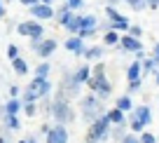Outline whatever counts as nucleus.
<instances>
[{"instance_id":"obj_27","label":"nucleus","mask_w":159,"mask_h":143,"mask_svg":"<svg viewBox=\"0 0 159 143\" xmlns=\"http://www.w3.org/2000/svg\"><path fill=\"white\" fill-rule=\"evenodd\" d=\"M124 129H126V122H124V124H117V127L112 129V138H119V141H122V138L126 136V134H124Z\"/></svg>"},{"instance_id":"obj_6","label":"nucleus","mask_w":159,"mask_h":143,"mask_svg":"<svg viewBox=\"0 0 159 143\" xmlns=\"http://www.w3.org/2000/svg\"><path fill=\"white\" fill-rule=\"evenodd\" d=\"M16 33L24 35V38H30V40H42V33H45V26L35 19H28V21H21L16 26Z\"/></svg>"},{"instance_id":"obj_3","label":"nucleus","mask_w":159,"mask_h":143,"mask_svg":"<svg viewBox=\"0 0 159 143\" xmlns=\"http://www.w3.org/2000/svg\"><path fill=\"white\" fill-rule=\"evenodd\" d=\"M80 113H82V117L87 120V122H94V120H98L103 113V101L96 96V94H87V96H80Z\"/></svg>"},{"instance_id":"obj_39","label":"nucleus","mask_w":159,"mask_h":143,"mask_svg":"<svg viewBox=\"0 0 159 143\" xmlns=\"http://www.w3.org/2000/svg\"><path fill=\"white\" fill-rule=\"evenodd\" d=\"M40 5H52V2H54V0H38Z\"/></svg>"},{"instance_id":"obj_22","label":"nucleus","mask_w":159,"mask_h":143,"mask_svg":"<svg viewBox=\"0 0 159 143\" xmlns=\"http://www.w3.org/2000/svg\"><path fill=\"white\" fill-rule=\"evenodd\" d=\"M119 38H122V35H119L117 31H105V33H103V42H105V45H110V47L119 45Z\"/></svg>"},{"instance_id":"obj_24","label":"nucleus","mask_w":159,"mask_h":143,"mask_svg":"<svg viewBox=\"0 0 159 143\" xmlns=\"http://www.w3.org/2000/svg\"><path fill=\"white\" fill-rule=\"evenodd\" d=\"M103 54H105V50L96 45V47H89V50H87V54H84V56H87L89 61H94V59H101Z\"/></svg>"},{"instance_id":"obj_13","label":"nucleus","mask_w":159,"mask_h":143,"mask_svg":"<svg viewBox=\"0 0 159 143\" xmlns=\"http://www.w3.org/2000/svg\"><path fill=\"white\" fill-rule=\"evenodd\" d=\"M30 14L35 17V21H40V24H42V21H47V19H52V17H54V10H52V5H35V7H30Z\"/></svg>"},{"instance_id":"obj_5","label":"nucleus","mask_w":159,"mask_h":143,"mask_svg":"<svg viewBox=\"0 0 159 143\" xmlns=\"http://www.w3.org/2000/svg\"><path fill=\"white\" fill-rule=\"evenodd\" d=\"M110 136V122L105 115H101L98 120H94V122L89 124V129H87V143H98L103 141V138Z\"/></svg>"},{"instance_id":"obj_28","label":"nucleus","mask_w":159,"mask_h":143,"mask_svg":"<svg viewBox=\"0 0 159 143\" xmlns=\"http://www.w3.org/2000/svg\"><path fill=\"white\" fill-rule=\"evenodd\" d=\"M21 108H24V115H26V117H33V115L38 113V106H35V103H24Z\"/></svg>"},{"instance_id":"obj_10","label":"nucleus","mask_w":159,"mask_h":143,"mask_svg":"<svg viewBox=\"0 0 159 143\" xmlns=\"http://www.w3.org/2000/svg\"><path fill=\"white\" fill-rule=\"evenodd\" d=\"M63 45H66V50H68V52H73V54H77V56L87 54V50H89V47H87V42L80 38V35H70Z\"/></svg>"},{"instance_id":"obj_25","label":"nucleus","mask_w":159,"mask_h":143,"mask_svg":"<svg viewBox=\"0 0 159 143\" xmlns=\"http://www.w3.org/2000/svg\"><path fill=\"white\" fill-rule=\"evenodd\" d=\"M19 115H5V127L7 129H19Z\"/></svg>"},{"instance_id":"obj_38","label":"nucleus","mask_w":159,"mask_h":143,"mask_svg":"<svg viewBox=\"0 0 159 143\" xmlns=\"http://www.w3.org/2000/svg\"><path fill=\"white\" fill-rule=\"evenodd\" d=\"M5 17V5H2V0H0V19Z\"/></svg>"},{"instance_id":"obj_26","label":"nucleus","mask_w":159,"mask_h":143,"mask_svg":"<svg viewBox=\"0 0 159 143\" xmlns=\"http://www.w3.org/2000/svg\"><path fill=\"white\" fill-rule=\"evenodd\" d=\"M129 127H131V131H134V134H143V131H145V127H143V124H140L136 117L129 120Z\"/></svg>"},{"instance_id":"obj_7","label":"nucleus","mask_w":159,"mask_h":143,"mask_svg":"<svg viewBox=\"0 0 159 143\" xmlns=\"http://www.w3.org/2000/svg\"><path fill=\"white\" fill-rule=\"evenodd\" d=\"M105 14L110 17V31H129V26H131V21L126 19L124 14H119L115 7H110V5H105Z\"/></svg>"},{"instance_id":"obj_23","label":"nucleus","mask_w":159,"mask_h":143,"mask_svg":"<svg viewBox=\"0 0 159 143\" xmlns=\"http://www.w3.org/2000/svg\"><path fill=\"white\" fill-rule=\"evenodd\" d=\"M47 75H49V61H40L38 68H35V78L47 80Z\"/></svg>"},{"instance_id":"obj_2","label":"nucleus","mask_w":159,"mask_h":143,"mask_svg":"<svg viewBox=\"0 0 159 143\" xmlns=\"http://www.w3.org/2000/svg\"><path fill=\"white\" fill-rule=\"evenodd\" d=\"M52 117L56 120V124H61V127H66V124H70L75 120V110L73 106H70L68 96H63V94H56L54 103H52Z\"/></svg>"},{"instance_id":"obj_1","label":"nucleus","mask_w":159,"mask_h":143,"mask_svg":"<svg viewBox=\"0 0 159 143\" xmlns=\"http://www.w3.org/2000/svg\"><path fill=\"white\" fill-rule=\"evenodd\" d=\"M89 89L91 94H96L101 101L108 99L110 94H112V84H110V80L105 78V64H96L94 68H91V78H89Z\"/></svg>"},{"instance_id":"obj_16","label":"nucleus","mask_w":159,"mask_h":143,"mask_svg":"<svg viewBox=\"0 0 159 143\" xmlns=\"http://www.w3.org/2000/svg\"><path fill=\"white\" fill-rule=\"evenodd\" d=\"M89 78H91V68H89L87 64H82V66H80V68L73 73V80H75L77 84H84V82H89Z\"/></svg>"},{"instance_id":"obj_12","label":"nucleus","mask_w":159,"mask_h":143,"mask_svg":"<svg viewBox=\"0 0 159 143\" xmlns=\"http://www.w3.org/2000/svg\"><path fill=\"white\" fill-rule=\"evenodd\" d=\"M47 143H68V131L61 124H54L47 134Z\"/></svg>"},{"instance_id":"obj_32","label":"nucleus","mask_w":159,"mask_h":143,"mask_svg":"<svg viewBox=\"0 0 159 143\" xmlns=\"http://www.w3.org/2000/svg\"><path fill=\"white\" fill-rule=\"evenodd\" d=\"M84 5V0H66V7H68V10H77V7H82Z\"/></svg>"},{"instance_id":"obj_43","label":"nucleus","mask_w":159,"mask_h":143,"mask_svg":"<svg viewBox=\"0 0 159 143\" xmlns=\"http://www.w3.org/2000/svg\"><path fill=\"white\" fill-rule=\"evenodd\" d=\"M0 143H7V138H5V134H0Z\"/></svg>"},{"instance_id":"obj_11","label":"nucleus","mask_w":159,"mask_h":143,"mask_svg":"<svg viewBox=\"0 0 159 143\" xmlns=\"http://www.w3.org/2000/svg\"><path fill=\"white\" fill-rule=\"evenodd\" d=\"M119 47H122V50L124 52H143V42H140L138 38H131V35H122V38H119Z\"/></svg>"},{"instance_id":"obj_18","label":"nucleus","mask_w":159,"mask_h":143,"mask_svg":"<svg viewBox=\"0 0 159 143\" xmlns=\"http://www.w3.org/2000/svg\"><path fill=\"white\" fill-rule=\"evenodd\" d=\"M105 117H108V122H110V124H115V127H117V124H124V122H126V115L122 113V110H117V108L108 110V113H105Z\"/></svg>"},{"instance_id":"obj_44","label":"nucleus","mask_w":159,"mask_h":143,"mask_svg":"<svg viewBox=\"0 0 159 143\" xmlns=\"http://www.w3.org/2000/svg\"><path fill=\"white\" fill-rule=\"evenodd\" d=\"M154 82L159 84V68H157V75H154Z\"/></svg>"},{"instance_id":"obj_46","label":"nucleus","mask_w":159,"mask_h":143,"mask_svg":"<svg viewBox=\"0 0 159 143\" xmlns=\"http://www.w3.org/2000/svg\"><path fill=\"white\" fill-rule=\"evenodd\" d=\"M19 143H28V141H26V138H21V141H19Z\"/></svg>"},{"instance_id":"obj_41","label":"nucleus","mask_w":159,"mask_h":143,"mask_svg":"<svg viewBox=\"0 0 159 143\" xmlns=\"http://www.w3.org/2000/svg\"><path fill=\"white\" fill-rule=\"evenodd\" d=\"M154 56H157V59H159V42L154 45Z\"/></svg>"},{"instance_id":"obj_37","label":"nucleus","mask_w":159,"mask_h":143,"mask_svg":"<svg viewBox=\"0 0 159 143\" xmlns=\"http://www.w3.org/2000/svg\"><path fill=\"white\" fill-rule=\"evenodd\" d=\"M10 94H12V99H16V96H19V87H16V84H12V87H10Z\"/></svg>"},{"instance_id":"obj_45","label":"nucleus","mask_w":159,"mask_h":143,"mask_svg":"<svg viewBox=\"0 0 159 143\" xmlns=\"http://www.w3.org/2000/svg\"><path fill=\"white\" fill-rule=\"evenodd\" d=\"M115 2H119V0H108V5H110V7H112V5H115Z\"/></svg>"},{"instance_id":"obj_40","label":"nucleus","mask_w":159,"mask_h":143,"mask_svg":"<svg viewBox=\"0 0 159 143\" xmlns=\"http://www.w3.org/2000/svg\"><path fill=\"white\" fill-rule=\"evenodd\" d=\"M0 120H5V106H0Z\"/></svg>"},{"instance_id":"obj_34","label":"nucleus","mask_w":159,"mask_h":143,"mask_svg":"<svg viewBox=\"0 0 159 143\" xmlns=\"http://www.w3.org/2000/svg\"><path fill=\"white\" fill-rule=\"evenodd\" d=\"M122 143H140V138L136 136V134H126V136L122 138Z\"/></svg>"},{"instance_id":"obj_14","label":"nucleus","mask_w":159,"mask_h":143,"mask_svg":"<svg viewBox=\"0 0 159 143\" xmlns=\"http://www.w3.org/2000/svg\"><path fill=\"white\" fill-rule=\"evenodd\" d=\"M131 117H136L143 127H148V124L152 122V110H150V106H136L134 113H131Z\"/></svg>"},{"instance_id":"obj_19","label":"nucleus","mask_w":159,"mask_h":143,"mask_svg":"<svg viewBox=\"0 0 159 143\" xmlns=\"http://www.w3.org/2000/svg\"><path fill=\"white\" fill-rule=\"evenodd\" d=\"M115 108H117V110H122V113H129V110L134 108V101H131V96H129V94L119 96V99L115 101Z\"/></svg>"},{"instance_id":"obj_20","label":"nucleus","mask_w":159,"mask_h":143,"mask_svg":"<svg viewBox=\"0 0 159 143\" xmlns=\"http://www.w3.org/2000/svg\"><path fill=\"white\" fill-rule=\"evenodd\" d=\"M21 99H10L5 103V115H19V110H21Z\"/></svg>"},{"instance_id":"obj_30","label":"nucleus","mask_w":159,"mask_h":143,"mask_svg":"<svg viewBox=\"0 0 159 143\" xmlns=\"http://www.w3.org/2000/svg\"><path fill=\"white\" fill-rule=\"evenodd\" d=\"M138 138H140V143H157V141H154V134H150V131L138 134Z\"/></svg>"},{"instance_id":"obj_4","label":"nucleus","mask_w":159,"mask_h":143,"mask_svg":"<svg viewBox=\"0 0 159 143\" xmlns=\"http://www.w3.org/2000/svg\"><path fill=\"white\" fill-rule=\"evenodd\" d=\"M49 92H52V82H49V80L35 78V80H30V82L26 84V89H24V101H21V103H35V101L45 99Z\"/></svg>"},{"instance_id":"obj_35","label":"nucleus","mask_w":159,"mask_h":143,"mask_svg":"<svg viewBox=\"0 0 159 143\" xmlns=\"http://www.w3.org/2000/svg\"><path fill=\"white\" fill-rule=\"evenodd\" d=\"M19 2H21V5H26L28 10H30V7H35V5H38V0H19Z\"/></svg>"},{"instance_id":"obj_21","label":"nucleus","mask_w":159,"mask_h":143,"mask_svg":"<svg viewBox=\"0 0 159 143\" xmlns=\"http://www.w3.org/2000/svg\"><path fill=\"white\" fill-rule=\"evenodd\" d=\"M12 68H14V73L19 75V78H24V75L28 73V64H26V61L21 59V56H16V59L12 61Z\"/></svg>"},{"instance_id":"obj_31","label":"nucleus","mask_w":159,"mask_h":143,"mask_svg":"<svg viewBox=\"0 0 159 143\" xmlns=\"http://www.w3.org/2000/svg\"><path fill=\"white\" fill-rule=\"evenodd\" d=\"M16 56H19V47H16V45H10V47H7V59L14 61Z\"/></svg>"},{"instance_id":"obj_17","label":"nucleus","mask_w":159,"mask_h":143,"mask_svg":"<svg viewBox=\"0 0 159 143\" xmlns=\"http://www.w3.org/2000/svg\"><path fill=\"white\" fill-rule=\"evenodd\" d=\"M75 17H77V14H75L73 10H68V7H61V10H59V14H56V19H59V24L63 26V28H68V26L73 24V19H75Z\"/></svg>"},{"instance_id":"obj_9","label":"nucleus","mask_w":159,"mask_h":143,"mask_svg":"<svg viewBox=\"0 0 159 143\" xmlns=\"http://www.w3.org/2000/svg\"><path fill=\"white\" fill-rule=\"evenodd\" d=\"M56 47H59V42H56L54 38H47V40H33V50L40 54V59H49V56L56 52Z\"/></svg>"},{"instance_id":"obj_8","label":"nucleus","mask_w":159,"mask_h":143,"mask_svg":"<svg viewBox=\"0 0 159 143\" xmlns=\"http://www.w3.org/2000/svg\"><path fill=\"white\" fill-rule=\"evenodd\" d=\"M96 28H98V19H96L94 14H84V17H80V38L87 40L91 38V35L96 33Z\"/></svg>"},{"instance_id":"obj_29","label":"nucleus","mask_w":159,"mask_h":143,"mask_svg":"<svg viewBox=\"0 0 159 143\" xmlns=\"http://www.w3.org/2000/svg\"><path fill=\"white\" fill-rule=\"evenodd\" d=\"M126 35H131V38H138V40H140V35H143V28H140V26H134V24H131V26H129V31H126Z\"/></svg>"},{"instance_id":"obj_36","label":"nucleus","mask_w":159,"mask_h":143,"mask_svg":"<svg viewBox=\"0 0 159 143\" xmlns=\"http://www.w3.org/2000/svg\"><path fill=\"white\" fill-rule=\"evenodd\" d=\"M140 89V82H129V94L131 92H138Z\"/></svg>"},{"instance_id":"obj_42","label":"nucleus","mask_w":159,"mask_h":143,"mask_svg":"<svg viewBox=\"0 0 159 143\" xmlns=\"http://www.w3.org/2000/svg\"><path fill=\"white\" fill-rule=\"evenodd\" d=\"M26 141H28V143H38V138H35V136H28Z\"/></svg>"},{"instance_id":"obj_33","label":"nucleus","mask_w":159,"mask_h":143,"mask_svg":"<svg viewBox=\"0 0 159 143\" xmlns=\"http://www.w3.org/2000/svg\"><path fill=\"white\" fill-rule=\"evenodd\" d=\"M126 2H129V5L134 7L136 12H140L143 7H148V5H145V0H126Z\"/></svg>"},{"instance_id":"obj_15","label":"nucleus","mask_w":159,"mask_h":143,"mask_svg":"<svg viewBox=\"0 0 159 143\" xmlns=\"http://www.w3.org/2000/svg\"><path fill=\"white\" fill-rule=\"evenodd\" d=\"M140 75H143L140 61H131V66L126 68V80H129V82H140Z\"/></svg>"}]
</instances>
